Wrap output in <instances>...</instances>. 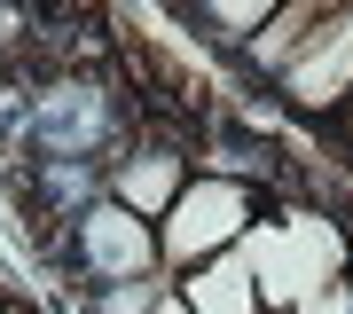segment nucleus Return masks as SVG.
<instances>
[{"label": "nucleus", "mask_w": 353, "mask_h": 314, "mask_svg": "<svg viewBox=\"0 0 353 314\" xmlns=\"http://www.w3.org/2000/svg\"><path fill=\"white\" fill-rule=\"evenodd\" d=\"M63 267L79 275V306L87 299H118L134 283H157L165 259H157V220L126 213L118 197H94L71 213V236H63Z\"/></svg>", "instance_id": "f257e3e1"}, {"label": "nucleus", "mask_w": 353, "mask_h": 314, "mask_svg": "<svg viewBox=\"0 0 353 314\" xmlns=\"http://www.w3.org/2000/svg\"><path fill=\"white\" fill-rule=\"evenodd\" d=\"M252 228H259V188L252 181H236V173H189L181 197L157 213V259H165V275H189V267L236 251Z\"/></svg>", "instance_id": "f03ea898"}, {"label": "nucleus", "mask_w": 353, "mask_h": 314, "mask_svg": "<svg viewBox=\"0 0 353 314\" xmlns=\"http://www.w3.org/2000/svg\"><path fill=\"white\" fill-rule=\"evenodd\" d=\"M181 181H189V157H181L173 141H118L110 165H102V197H118L141 220H157L165 204L181 197Z\"/></svg>", "instance_id": "7ed1b4c3"}, {"label": "nucleus", "mask_w": 353, "mask_h": 314, "mask_svg": "<svg viewBox=\"0 0 353 314\" xmlns=\"http://www.w3.org/2000/svg\"><path fill=\"white\" fill-rule=\"evenodd\" d=\"M173 291H181L196 314H267L259 275H252V259H243V251H220V259H204V267H189V275H173Z\"/></svg>", "instance_id": "20e7f679"}, {"label": "nucleus", "mask_w": 353, "mask_h": 314, "mask_svg": "<svg viewBox=\"0 0 353 314\" xmlns=\"http://www.w3.org/2000/svg\"><path fill=\"white\" fill-rule=\"evenodd\" d=\"M141 314H196V306L173 291V275H157V283H150V299H141Z\"/></svg>", "instance_id": "39448f33"}, {"label": "nucleus", "mask_w": 353, "mask_h": 314, "mask_svg": "<svg viewBox=\"0 0 353 314\" xmlns=\"http://www.w3.org/2000/svg\"><path fill=\"white\" fill-rule=\"evenodd\" d=\"M330 126H338V134H345V141H353V102H345V110H338V118H330Z\"/></svg>", "instance_id": "423d86ee"}, {"label": "nucleus", "mask_w": 353, "mask_h": 314, "mask_svg": "<svg viewBox=\"0 0 353 314\" xmlns=\"http://www.w3.org/2000/svg\"><path fill=\"white\" fill-rule=\"evenodd\" d=\"M8 32H16V16H8V0H0V39H8Z\"/></svg>", "instance_id": "0eeeda50"}]
</instances>
